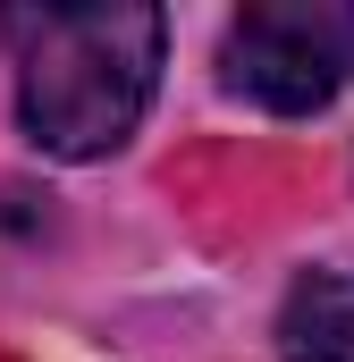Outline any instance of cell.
Wrapping results in <instances>:
<instances>
[{
  "label": "cell",
  "mask_w": 354,
  "mask_h": 362,
  "mask_svg": "<svg viewBox=\"0 0 354 362\" xmlns=\"http://www.w3.org/2000/svg\"><path fill=\"white\" fill-rule=\"evenodd\" d=\"M0 42L17 59V118L51 160L118 152L161 85L169 17L144 0L93 8H0Z\"/></svg>",
  "instance_id": "1"
},
{
  "label": "cell",
  "mask_w": 354,
  "mask_h": 362,
  "mask_svg": "<svg viewBox=\"0 0 354 362\" xmlns=\"http://www.w3.org/2000/svg\"><path fill=\"white\" fill-rule=\"evenodd\" d=\"M219 76L253 110L304 118L354 85V0H262L228 25Z\"/></svg>",
  "instance_id": "2"
},
{
  "label": "cell",
  "mask_w": 354,
  "mask_h": 362,
  "mask_svg": "<svg viewBox=\"0 0 354 362\" xmlns=\"http://www.w3.org/2000/svg\"><path fill=\"white\" fill-rule=\"evenodd\" d=\"M278 354L287 362H354V270H312L278 303Z\"/></svg>",
  "instance_id": "3"
}]
</instances>
